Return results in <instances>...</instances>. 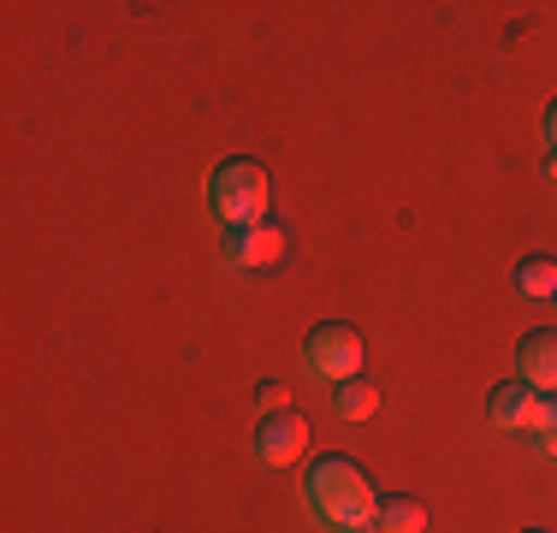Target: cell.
Listing matches in <instances>:
<instances>
[{
    "mask_svg": "<svg viewBox=\"0 0 557 533\" xmlns=\"http://www.w3.org/2000/svg\"><path fill=\"white\" fill-rule=\"evenodd\" d=\"M534 445H540V457H557V392H540V409H534Z\"/></svg>",
    "mask_w": 557,
    "mask_h": 533,
    "instance_id": "obj_11",
    "label": "cell"
},
{
    "mask_svg": "<svg viewBox=\"0 0 557 533\" xmlns=\"http://www.w3.org/2000/svg\"><path fill=\"white\" fill-rule=\"evenodd\" d=\"M380 533H428V510L416 498H380Z\"/></svg>",
    "mask_w": 557,
    "mask_h": 533,
    "instance_id": "obj_10",
    "label": "cell"
},
{
    "mask_svg": "<svg viewBox=\"0 0 557 533\" xmlns=\"http://www.w3.org/2000/svg\"><path fill=\"white\" fill-rule=\"evenodd\" d=\"M333 409L344 421H368L380 409V392H374V380H362V373H356V380H344L338 392H333Z\"/></svg>",
    "mask_w": 557,
    "mask_h": 533,
    "instance_id": "obj_8",
    "label": "cell"
},
{
    "mask_svg": "<svg viewBox=\"0 0 557 533\" xmlns=\"http://www.w3.org/2000/svg\"><path fill=\"white\" fill-rule=\"evenodd\" d=\"M516 380H528L534 392H557V332L534 326L516 344Z\"/></svg>",
    "mask_w": 557,
    "mask_h": 533,
    "instance_id": "obj_6",
    "label": "cell"
},
{
    "mask_svg": "<svg viewBox=\"0 0 557 533\" xmlns=\"http://www.w3.org/2000/svg\"><path fill=\"white\" fill-rule=\"evenodd\" d=\"M516 285H522V297H528V302H552V297H557V261L528 256L522 266H516Z\"/></svg>",
    "mask_w": 557,
    "mask_h": 533,
    "instance_id": "obj_9",
    "label": "cell"
},
{
    "mask_svg": "<svg viewBox=\"0 0 557 533\" xmlns=\"http://www.w3.org/2000/svg\"><path fill=\"white\" fill-rule=\"evenodd\" d=\"M285 397H290L285 385H278V380H268V385H261V416H273V409H290Z\"/></svg>",
    "mask_w": 557,
    "mask_h": 533,
    "instance_id": "obj_12",
    "label": "cell"
},
{
    "mask_svg": "<svg viewBox=\"0 0 557 533\" xmlns=\"http://www.w3.org/2000/svg\"><path fill=\"white\" fill-rule=\"evenodd\" d=\"M534 409H540V392L528 380H504V385H493V397H486V421H493L498 433L534 426Z\"/></svg>",
    "mask_w": 557,
    "mask_h": 533,
    "instance_id": "obj_7",
    "label": "cell"
},
{
    "mask_svg": "<svg viewBox=\"0 0 557 533\" xmlns=\"http://www.w3.org/2000/svg\"><path fill=\"white\" fill-rule=\"evenodd\" d=\"M302 498L333 533H380V492L368 486L362 462L321 457L302 474Z\"/></svg>",
    "mask_w": 557,
    "mask_h": 533,
    "instance_id": "obj_1",
    "label": "cell"
},
{
    "mask_svg": "<svg viewBox=\"0 0 557 533\" xmlns=\"http://www.w3.org/2000/svg\"><path fill=\"white\" fill-rule=\"evenodd\" d=\"M302 450H309V421H302L297 409H273V416H261L256 457L268 462V469H285V462L302 457Z\"/></svg>",
    "mask_w": 557,
    "mask_h": 533,
    "instance_id": "obj_5",
    "label": "cell"
},
{
    "mask_svg": "<svg viewBox=\"0 0 557 533\" xmlns=\"http://www.w3.org/2000/svg\"><path fill=\"white\" fill-rule=\"evenodd\" d=\"M528 533H540V528H528Z\"/></svg>",
    "mask_w": 557,
    "mask_h": 533,
    "instance_id": "obj_14",
    "label": "cell"
},
{
    "mask_svg": "<svg viewBox=\"0 0 557 533\" xmlns=\"http://www.w3.org/2000/svg\"><path fill=\"white\" fill-rule=\"evenodd\" d=\"M552 302H557V297H552Z\"/></svg>",
    "mask_w": 557,
    "mask_h": 533,
    "instance_id": "obj_15",
    "label": "cell"
},
{
    "mask_svg": "<svg viewBox=\"0 0 557 533\" xmlns=\"http://www.w3.org/2000/svg\"><path fill=\"white\" fill-rule=\"evenodd\" d=\"M362 356H368V338L356 326H344V320H321V326L302 338V368L314 373V380H356L362 373Z\"/></svg>",
    "mask_w": 557,
    "mask_h": 533,
    "instance_id": "obj_3",
    "label": "cell"
},
{
    "mask_svg": "<svg viewBox=\"0 0 557 533\" xmlns=\"http://www.w3.org/2000/svg\"><path fill=\"white\" fill-rule=\"evenodd\" d=\"M546 142H552V154H557V101L546 107Z\"/></svg>",
    "mask_w": 557,
    "mask_h": 533,
    "instance_id": "obj_13",
    "label": "cell"
},
{
    "mask_svg": "<svg viewBox=\"0 0 557 533\" xmlns=\"http://www.w3.org/2000/svg\"><path fill=\"white\" fill-rule=\"evenodd\" d=\"M268 202H273V184H268V166L261 160H220L214 172H208V208H214L220 232L225 225H256L268 220Z\"/></svg>",
    "mask_w": 557,
    "mask_h": 533,
    "instance_id": "obj_2",
    "label": "cell"
},
{
    "mask_svg": "<svg viewBox=\"0 0 557 533\" xmlns=\"http://www.w3.org/2000/svg\"><path fill=\"white\" fill-rule=\"evenodd\" d=\"M220 256H225V266H278V256H285V225H273V220L225 225Z\"/></svg>",
    "mask_w": 557,
    "mask_h": 533,
    "instance_id": "obj_4",
    "label": "cell"
}]
</instances>
